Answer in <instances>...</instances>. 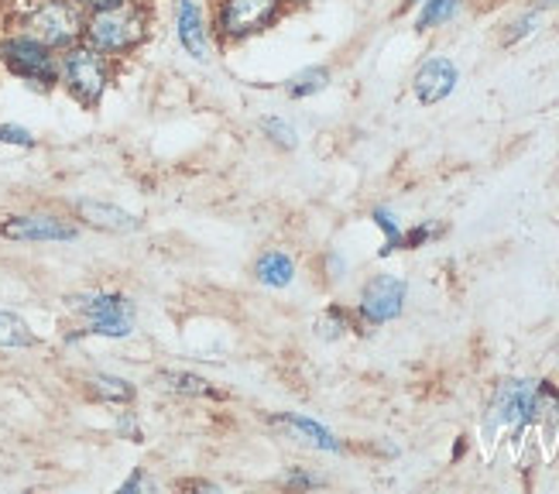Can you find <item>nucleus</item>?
Instances as JSON below:
<instances>
[{
    "label": "nucleus",
    "mask_w": 559,
    "mask_h": 494,
    "mask_svg": "<svg viewBox=\"0 0 559 494\" xmlns=\"http://www.w3.org/2000/svg\"><path fill=\"white\" fill-rule=\"evenodd\" d=\"M254 275L264 282V285H272V289H285L292 279H296V261H292L285 251H269V255H261L258 264H254Z\"/></svg>",
    "instance_id": "obj_14"
},
{
    "label": "nucleus",
    "mask_w": 559,
    "mask_h": 494,
    "mask_svg": "<svg viewBox=\"0 0 559 494\" xmlns=\"http://www.w3.org/2000/svg\"><path fill=\"white\" fill-rule=\"evenodd\" d=\"M460 4H464V0H423V11L416 17V28L419 32H429V28H436V24H447L460 11Z\"/></svg>",
    "instance_id": "obj_20"
},
{
    "label": "nucleus",
    "mask_w": 559,
    "mask_h": 494,
    "mask_svg": "<svg viewBox=\"0 0 559 494\" xmlns=\"http://www.w3.org/2000/svg\"><path fill=\"white\" fill-rule=\"evenodd\" d=\"M0 141H4V144H21V148L35 144V138L24 128H14V124H0Z\"/></svg>",
    "instance_id": "obj_25"
},
{
    "label": "nucleus",
    "mask_w": 559,
    "mask_h": 494,
    "mask_svg": "<svg viewBox=\"0 0 559 494\" xmlns=\"http://www.w3.org/2000/svg\"><path fill=\"white\" fill-rule=\"evenodd\" d=\"M552 8H559V0H536V4H532V11H552Z\"/></svg>",
    "instance_id": "obj_31"
},
{
    "label": "nucleus",
    "mask_w": 559,
    "mask_h": 494,
    "mask_svg": "<svg viewBox=\"0 0 559 494\" xmlns=\"http://www.w3.org/2000/svg\"><path fill=\"white\" fill-rule=\"evenodd\" d=\"M76 213L83 224L96 227V231H107V234H134L141 231V220L128 210H120L114 203H100V200H80Z\"/></svg>",
    "instance_id": "obj_12"
},
{
    "label": "nucleus",
    "mask_w": 559,
    "mask_h": 494,
    "mask_svg": "<svg viewBox=\"0 0 559 494\" xmlns=\"http://www.w3.org/2000/svg\"><path fill=\"white\" fill-rule=\"evenodd\" d=\"M285 0H216L213 28L224 42H248L278 21Z\"/></svg>",
    "instance_id": "obj_5"
},
{
    "label": "nucleus",
    "mask_w": 559,
    "mask_h": 494,
    "mask_svg": "<svg viewBox=\"0 0 559 494\" xmlns=\"http://www.w3.org/2000/svg\"><path fill=\"white\" fill-rule=\"evenodd\" d=\"M536 388H539V381H528V378L501 381L498 391H495V399H491V415H488V423H491V426H515V430H525V426L532 423Z\"/></svg>",
    "instance_id": "obj_7"
},
{
    "label": "nucleus",
    "mask_w": 559,
    "mask_h": 494,
    "mask_svg": "<svg viewBox=\"0 0 559 494\" xmlns=\"http://www.w3.org/2000/svg\"><path fill=\"white\" fill-rule=\"evenodd\" d=\"M35 343H38V337L32 333V327L24 324L21 316L0 313V348L14 351V348H35Z\"/></svg>",
    "instance_id": "obj_18"
},
{
    "label": "nucleus",
    "mask_w": 559,
    "mask_h": 494,
    "mask_svg": "<svg viewBox=\"0 0 559 494\" xmlns=\"http://www.w3.org/2000/svg\"><path fill=\"white\" fill-rule=\"evenodd\" d=\"M72 309L83 316L86 333L93 337H131L134 330V306L131 299L117 292H90V295H76L72 299Z\"/></svg>",
    "instance_id": "obj_6"
},
{
    "label": "nucleus",
    "mask_w": 559,
    "mask_h": 494,
    "mask_svg": "<svg viewBox=\"0 0 559 494\" xmlns=\"http://www.w3.org/2000/svg\"><path fill=\"white\" fill-rule=\"evenodd\" d=\"M536 24H539V11H528V14H522L515 24H508V32H504V45H512V42H519V38L532 35V32H536Z\"/></svg>",
    "instance_id": "obj_24"
},
{
    "label": "nucleus",
    "mask_w": 559,
    "mask_h": 494,
    "mask_svg": "<svg viewBox=\"0 0 559 494\" xmlns=\"http://www.w3.org/2000/svg\"><path fill=\"white\" fill-rule=\"evenodd\" d=\"M86 388H90L93 399H100V402H114V405L134 402V385L124 378H114V375H90Z\"/></svg>",
    "instance_id": "obj_15"
},
{
    "label": "nucleus",
    "mask_w": 559,
    "mask_h": 494,
    "mask_svg": "<svg viewBox=\"0 0 559 494\" xmlns=\"http://www.w3.org/2000/svg\"><path fill=\"white\" fill-rule=\"evenodd\" d=\"M278 423H285L288 430H296L299 436H306L312 447H320V450H330V454H336L340 450V443H336V436L330 433V430H323L320 423H312V419H306V415H282Z\"/></svg>",
    "instance_id": "obj_17"
},
{
    "label": "nucleus",
    "mask_w": 559,
    "mask_h": 494,
    "mask_svg": "<svg viewBox=\"0 0 559 494\" xmlns=\"http://www.w3.org/2000/svg\"><path fill=\"white\" fill-rule=\"evenodd\" d=\"M456 80H460V72L453 66V59L447 56H432L419 66L416 72V80H412V90H416V101L432 107V104H443L447 96L456 90Z\"/></svg>",
    "instance_id": "obj_10"
},
{
    "label": "nucleus",
    "mask_w": 559,
    "mask_h": 494,
    "mask_svg": "<svg viewBox=\"0 0 559 494\" xmlns=\"http://www.w3.org/2000/svg\"><path fill=\"white\" fill-rule=\"evenodd\" d=\"M155 385L168 395H186V399H206V395H216L206 378L189 375V370H158Z\"/></svg>",
    "instance_id": "obj_13"
},
{
    "label": "nucleus",
    "mask_w": 559,
    "mask_h": 494,
    "mask_svg": "<svg viewBox=\"0 0 559 494\" xmlns=\"http://www.w3.org/2000/svg\"><path fill=\"white\" fill-rule=\"evenodd\" d=\"M148 38V11L138 0H124L117 8H104L86 14L83 24V42L96 52H104L107 59L128 56Z\"/></svg>",
    "instance_id": "obj_1"
},
{
    "label": "nucleus",
    "mask_w": 559,
    "mask_h": 494,
    "mask_svg": "<svg viewBox=\"0 0 559 494\" xmlns=\"http://www.w3.org/2000/svg\"><path fill=\"white\" fill-rule=\"evenodd\" d=\"M261 131H264V138H272L278 148H296V128H292V124H285L282 117H264L261 120Z\"/></svg>",
    "instance_id": "obj_22"
},
{
    "label": "nucleus",
    "mask_w": 559,
    "mask_h": 494,
    "mask_svg": "<svg viewBox=\"0 0 559 494\" xmlns=\"http://www.w3.org/2000/svg\"><path fill=\"white\" fill-rule=\"evenodd\" d=\"M59 83L72 101H80L83 107H96L110 86V59L86 42L72 45L59 56Z\"/></svg>",
    "instance_id": "obj_2"
},
{
    "label": "nucleus",
    "mask_w": 559,
    "mask_h": 494,
    "mask_svg": "<svg viewBox=\"0 0 559 494\" xmlns=\"http://www.w3.org/2000/svg\"><path fill=\"white\" fill-rule=\"evenodd\" d=\"M371 216H374V224H378V227L384 231V237H388V240H384V247H381V258H384V255H392V251H399V247H402V237H405V231L399 227L395 213H392V210H384V207H378Z\"/></svg>",
    "instance_id": "obj_21"
},
{
    "label": "nucleus",
    "mask_w": 559,
    "mask_h": 494,
    "mask_svg": "<svg viewBox=\"0 0 559 494\" xmlns=\"http://www.w3.org/2000/svg\"><path fill=\"white\" fill-rule=\"evenodd\" d=\"M117 430L124 433V436H131L134 443H141V433H138V423H134V415L131 412H124L120 415V423H117Z\"/></svg>",
    "instance_id": "obj_29"
},
{
    "label": "nucleus",
    "mask_w": 559,
    "mask_h": 494,
    "mask_svg": "<svg viewBox=\"0 0 559 494\" xmlns=\"http://www.w3.org/2000/svg\"><path fill=\"white\" fill-rule=\"evenodd\" d=\"M72 4H80L86 14H93V11H104V8H117V4H124V0H72Z\"/></svg>",
    "instance_id": "obj_28"
},
{
    "label": "nucleus",
    "mask_w": 559,
    "mask_h": 494,
    "mask_svg": "<svg viewBox=\"0 0 559 494\" xmlns=\"http://www.w3.org/2000/svg\"><path fill=\"white\" fill-rule=\"evenodd\" d=\"M344 330H347V316L340 313V309H330L323 319H316V333L326 337V340H336Z\"/></svg>",
    "instance_id": "obj_23"
},
{
    "label": "nucleus",
    "mask_w": 559,
    "mask_h": 494,
    "mask_svg": "<svg viewBox=\"0 0 559 494\" xmlns=\"http://www.w3.org/2000/svg\"><path fill=\"white\" fill-rule=\"evenodd\" d=\"M138 487H148V481H144V471H141V467H138V471H134V478H131V481H124V484H120V491H124V494H131V491H138Z\"/></svg>",
    "instance_id": "obj_30"
},
{
    "label": "nucleus",
    "mask_w": 559,
    "mask_h": 494,
    "mask_svg": "<svg viewBox=\"0 0 559 494\" xmlns=\"http://www.w3.org/2000/svg\"><path fill=\"white\" fill-rule=\"evenodd\" d=\"M0 234L11 240H76V227L59 216H11L0 224Z\"/></svg>",
    "instance_id": "obj_11"
},
{
    "label": "nucleus",
    "mask_w": 559,
    "mask_h": 494,
    "mask_svg": "<svg viewBox=\"0 0 559 494\" xmlns=\"http://www.w3.org/2000/svg\"><path fill=\"white\" fill-rule=\"evenodd\" d=\"M83 24L86 11L72 0H41V4L24 17V35L38 38L52 52H66V48L83 42Z\"/></svg>",
    "instance_id": "obj_3"
},
{
    "label": "nucleus",
    "mask_w": 559,
    "mask_h": 494,
    "mask_svg": "<svg viewBox=\"0 0 559 494\" xmlns=\"http://www.w3.org/2000/svg\"><path fill=\"white\" fill-rule=\"evenodd\" d=\"M436 231L429 227V224H423V227H416V231H408L405 237H402V247H419V244H426L429 237H432Z\"/></svg>",
    "instance_id": "obj_26"
},
{
    "label": "nucleus",
    "mask_w": 559,
    "mask_h": 494,
    "mask_svg": "<svg viewBox=\"0 0 559 494\" xmlns=\"http://www.w3.org/2000/svg\"><path fill=\"white\" fill-rule=\"evenodd\" d=\"M532 423H543V426H556L559 423V391L549 381H539L536 388V405H532Z\"/></svg>",
    "instance_id": "obj_19"
},
{
    "label": "nucleus",
    "mask_w": 559,
    "mask_h": 494,
    "mask_svg": "<svg viewBox=\"0 0 559 494\" xmlns=\"http://www.w3.org/2000/svg\"><path fill=\"white\" fill-rule=\"evenodd\" d=\"M326 86H330V69L326 66H309V69L296 72V77L285 83V93L292 96V101H306V96L323 93Z\"/></svg>",
    "instance_id": "obj_16"
},
{
    "label": "nucleus",
    "mask_w": 559,
    "mask_h": 494,
    "mask_svg": "<svg viewBox=\"0 0 559 494\" xmlns=\"http://www.w3.org/2000/svg\"><path fill=\"white\" fill-rule=\"evenodd\" d=\"M285 484H288V487H320L323 481H320V478H309V474H302V471H292V474L285 478Z\"/></svg>",
    "instance_id": "obj_27"
},
{
    "label": "nucleus",
    "mask_w": 559,
    "mask_h": 494,
    "mask_svg": "<svg viewBox=\"0 0 559 494\" xmlns=\"http://www.w3.org/2000/svg\"><path fill=\"white\" fill-rule=\"evenodd\" d=\"M0 66H4L11 77L32 86H41V90H52L59 83V56L24 32L0 42Z\"/></svg>",
    "instance_id": "obj_4"
},
{
    "label": "nucleus",
    "mask_w": 559,
    "mask_h": 494,
    "mask_svg": "<svg viewBox=\"0 0 559 494\" xmlns=\"http://www.w3.org/2000/svg\"><path fill=\"white\" fill-rule=\"evenodd\" d=\"M405 279L399 275H374L360 292V316L368 324H392L405 309Z\"/></svg>",
    "instance_id": "obj_8"
},
{
    "label": "nucleus",
    "mask_w": 559,
    "mask_h": 494,
    "mask_svg": "<svg viewBox=\"0 0 559 494\" xmlns=\"http://www.w3.org/2000/svg\"><path fill=\"white\" fill-rule=\"evenodd\" d=\"M176 38L197 62L213 59V35L200 0H179L176 4Z\"/></svg>",
    "instance_id": "obj_9"
}]
</instances>
